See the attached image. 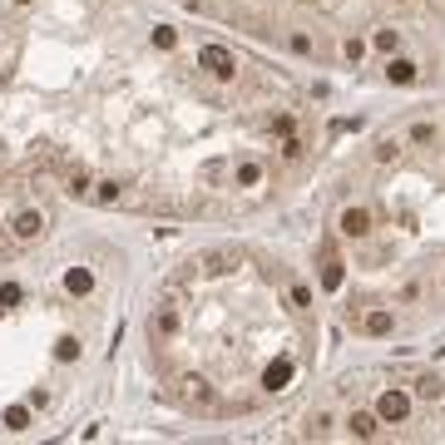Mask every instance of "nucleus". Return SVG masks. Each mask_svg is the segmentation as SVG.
Returning a JSON list of instances; mask_svg holds the SVG:
<instances>
[{
	"label": "nucleus",
	"mask_w": 445,
	"mask_h": 445,
	"mask_svg": "<svg viewBox=\"0 0 445 445\" xmlns=\"http://www.w3.org/2000/svg\"><path fill=\"white\" fill-rule=\"evenodd\" d=\"M347 287V262H342V252L337 248H322V292H342Z\"/></svg>",
	"instance_id": "423d86ee"
},
{
	"label": "nucleus",
	"mask_w": 445,
	"mask_h": 445,
	"mask_svg": "<svg viewBox=\"0 0 445 445\" xmlns=\"http://www.w3.org/2000/svg\"><path fill=\"white\" fill-rule=\"evenodd\" d=\"M198 70H208V75L222 80V84H233V80H238V54H233L228 45H203V50H198Z\"/></svg>",
	"instance_id": "f03ea898"
},
{
	"label": "nucleus",
	"mask_w": 445,
	"mask_h": 445,
	"mask_svg": "<svg viewBox=\"0 0 445 445\" xmlns=\"http://www.w3.org/2000/svg\"><path fill=\"white\" fill-rule=\"evenodd\" d=\"M376 158H381V163H396V158H401V139H381V144H376Z\"/></svg>",
	"instance_id": "a878e982"
},
{
	"label": "nucleus",
	"mask_w": 445,
	"mask_h": 445,
	"mask_svg": "<svg viewBox=\"0 0 445 445\" xmlns=\"http://www.w3.org/2000/svg\"><path fill=\"white\" fill-rule=\"evenodd\" d=\"M376 416L386 425H406L411 421V391H401V386H386V391L376 396Z\"/></svg>",
	"instance_id": "39448f33"
},
{
	"label": "nucleus",
	"mask_w": 445,
	"mask_h": 445,
	"mask_svg": "<svg viewBox=\"0 0 445 445\" xmlns=\"http://www.w3.org/2000/svg\"><path fill=\"white\" fill-rule=\"evenodd\" d=\"M435 139H440V129H435L430 119H416V124H411V144H416V149H425V144H435Z\"/></svg>",
	"instance_id": "6ab92c4d"
},
{
	"label": "nucleus",
	"mask_w": 445,
	"mask_h": 445,
	"mask_svg": "<svg viewBox=\"0 0 445 445\" xmlns=\"http://www.w3.org/2000/svg\"><path fill=\"white\" fill-rule=\"evenodd\" d=\"M25 292H20V282H0V312H6V307H15Z\"/></svg>",
	"instance_id": "bb28decb"
},
{
	"label": "nucleus",
	"mask_w": 445,
	"mask_h": 445,
	"mask_svg": "<svg viewBox=\"0 0 445 445\" xmlns=\"http://www.w3.org/2000/svg\"><path fill=\"white\" fill-rule=\"evenodd\" d=\"M371 45L386 54V60H391V54L401 50V30H391V25H386V30H376V35H371Z\"/></svg>",
	"instance_id": "a211bd4d"
},
{
	"label": "nucleus",
	"mask_w": 445,
	"mask_h": 445,
	"mask_svg": "<svg viewBox=\"0 0 445 445\" xmlns=\"http://www.w3.org/2000/svg\"><path fill=\"white\" fill-rule=\"evenodd\" d=\"M356 326L366 331V337H391V331H396V312L391 307H366L356 317Z\"/></svg>",
	"instance_id": "1a4fd4ad"
},
{
	"label": "nucleus",
	"mask_w": 445,
	"mask_h": 445,
	"mask_svg": "<svg viewBox=\"0 0 445 445\" xmlns=\"http://www.w3.org/2000/svg\"><path fill=\"white\" fill-rule=\"evenodd\" d=\"M54 361H80V337H60L54 342Z\"/></svg>",
	"instance_id": "393cba45"
},
{
	"label": "nucleus",
	"mask_w": 445,
	"mask_h": 445,
	"mask_svg": "<svg viewBox=\"0 0 445 445\" xmlns=\"http://www.w3.org/2000/svg\"><path fill=\"white\" fill-rule=\"evenodd\" d=\"M45 228H50V213H45V208H20V213L10 218V238H15L20 248L40 243V238H45Z\"/></svg>",
	"instance_id": "7ed1b4c3"
},
{
	"label": "nucleus",
	"mask_w": 445,
	"mask_h": 445,
	"mask_svg": "<svg viewBox=\"0 0 445 445\" xmlns=\"http://www.w3.org/2000/svg\"><path fill=\"white\" fill-rule=\"evenodd\" d=\"M6 243H15V238H10V222H0V248H6Z\"/></svg>",
	"instance_id": "cd10ccee"
},
{
	"label": "nucleus",
	"mask_w": 445,
	"mask_h": 445,
	"mask_svg": "<svg viewBox=\"0 0 445 445\" xmlns=\"http://www.w3.org/2000/svg\"><path fill=\"white\" fill-rule=\"evenodd\" d=\"M411 391H416L421 401H440V396H445V381L425 371V376H416V386H411Z\"/></svg>",
	"instance_id": "4468645a"
},
{
	"label": "nucleus",
	"mask_w": 445,
	"mask_h": 445,
	"mask_svg": "<svg viewBox=\"0 0 445 445\" xmlns=\"http://www.w3.org/2000/svg\"><path fill=\"white\" fill-rule=\"evenodd\" d=\"M153 50H179V30L174 25H153Z\"/></svg>",
	"instance_id": "b1692460"
},
{
	"label": "nucleus",
	"mask_w": 445,
	"mask_h": 445,
	"mask_svg": "<svg viewBox=\"0 0 445 445\" xmlns=\"http://www.w3.org/2000/svg\"><path fill=\"white\" fill-rule=\"evenodd\" d=\"M337 54H342V65H361V54H366V40H356V35H342Z\"/></svg>",
	"instance_id": "f3484780"
},
{
	"label": "nucleus",
	"mask_w": 445,
	"mask_h": 445,
	"mask_svg": "<svg viewBox=\"0 0 445 445\" xmlns=\"http://www.w3.org/2000/svg\"><path fill=\"white\" fill-rule=\"evenodd\" d=\"M65 193H70V198H94V179H89L84 169H75V174L65 179Z\"/></svg>",
	"instance_id": "dca6fc26"
},
{
	"label": "nucleus",
	"mask_w": 445,
	"mask_h": 445,
	"mask_svg": "<svg viewBox=\"0 0 445 445\" xmlns=\"http://www.w3.org/2000/svg\"><path fill=\"white\" fill-rule=\"evenodd\" d=\"M262 183H267V163H262V158H238V163H233V188L257 193Z\"/></svg>",
	"instance_id": "0eeeda50"
},
{
	"label": "nucleus",
	"mask_w": 445,
	"mask_h": 445,
	"mask_svg": "<svg viewBox=\"0 0 445 445\" xmlns=\"http://www.w3.org/2000/svg\"><path fill=\"white\" fill-rule=\"evenodd\" d=\"M381 425H386V421H381L376 411H352V416H347V435H352V440H381Z\"/></svg>",
	"instance_id": "9d476101"
},
{
	"label": "nucleus",
	"mask_w": 445,
	"mask_h": 445,
	"mask_svg": "<svg viewBox=\"0 0 445 445\" xmlns=\"http://www.w3.org/2000/svg\"><path fill=\"white\" fill-rule=\"evenodd\" d=\"M119 198H124V188H119L114 179H99V183H94V203L109 208V203H119Z\"/></svg>",
	"instance_id": "aec40b11"
},
{
	"label": "nucleus",
	"mask_w": 445,
	"mask_h": 445,
	"mask_svg": "<svg viewBox=\"0 0 445 445\" xmlns=\"http://www.w3.org/2000/svg\"><path fill=\"white\" fill-rule=\"evenodd\" d=\"M337 233H342V238H366V233H371V208L347 203V208L337 213Z\"/></svg>",
	"instance_id": "6e6552de"
},
{
	"label": "nucleus",
	"mask_w": 445,
	"mask_h": 445,
	"mask_svg": "<svg viewBox=\"0 0 445 445\" xmlns=\"http://www.w3.org/2000/svg\"><path fill=\"white\" fill-rule=\"evenodd\" d=\"M179 307H174V287L169 292H163V302L149 312V347H169L174 337H179Z\"/></svg>",
	"instance_id": "f257e3e1"
},
{
	"label": "nucleus",
	"mask_w": 445,
	"mask_h": 445,
	"mask_svg": "<svg viewBox=\"0 0 445 445\" xmlns=\"http://www.w3.org/2000/svg\"><path fill=\"white\" fill-rule=\"evenodd\" d=\"M326 425H331V416H326V411H312V416L302 421V435H317V440H322V435H326Z\"/></svg>",
	"instance_id": "5701e85b"
},
{
	"label": "nucleus",
	"mask_w": 445,
	"mask_h": 445,
	"mask_svg": "<svg viewBox=\"0 0 445 445\" xmlns=\"http://www.w3.org/2000/svg\"><path fill=\"white\" fill-rule=\"evenodd\" d=\"M179 401H183L188 411H198V416H213V411H218L213 386H208L203 376H179Z\"/></svg>",
	"instance_id": "20e7f679"
},
{
	"label": "nucleus",
	"mask_w": 445,
	"mask_h": 445,
	"mask_svg": "<svg viewBox=\"0 0 445 445\" xmlns=\"http://www.w3.org/2000/svg\"><path fill=\"white\" fill-rule=\"evenodd\" d=\"M287 381H292V356H277V361L262 371V391L277 396V391H287Z\"/></svg>",
	"instance_id": "9b49d317"
},
{
	"label": "nucleus",
	"mask_w": 445,
	"mask_h": 445,
	"mask_svg": "<svg viewBox=\"0 0 445 445\" xmlns=\"http://www.w3.org/2000/svg\"><path fill=\"white\" fill-rule=\"evenodd\" d=\"M10 6H30V0H10Z\"/></svg>",
	"instance_id": "c85d7f7f"
},
{
	"label": "nucleus",
	"mask_w": 445,
	"mask_h": 445,
	"mask_svg": "<svg viewBox=\"0 0 445 445\" xmlns=\"http://www.w3.org/2000/svg\"><path fill=\"white\" fill-rule=\"evenodd\" d=\"M287 302H292V312H312V287L302 282V277L287 282Z\"/></svg>",
	"instance_id": "2eb2a0df"
},
{
	"label": "nucleus",
	"mask_w": 445,
	"mask_h": 445,
	"mask_svg": "<svg viewBox=\"0 0 445 445\" xmlns=\"http://www.w3.org/2000/svg\"><path fill=\"white\" fill-rule=\"evenodd\" d=\"M0 425L6 430H30V406H10L6 416H0Z\"/></svg>",
	"instance_id": "4be33fe9"
},
{
	"label": "nucleus",
	"mask_w": 445,
	"mask_h": 445,
	"mask_svg": "<svg viewBox=\"0 0 445 445\" xmlns=\"http://www.w3.org/2000/svg\"><path fill=\"white\" fill-rule=\"evenodd\" d=\"M287 50H292V54H302V60H312V54H317V40H312V35H302V30H292V35H287Z\"/></svg>",
	"instance_id": "412c9836"
},
{
	"label": "nucleus",
	"mask_w": 445,
	"mask_h": 445,
	"mask_svg": "<svg viewBox=\"0 0 445 445\" xmlns=\"http://www.w3.org/2000/svg\"><path fill=\"white\" fill-rule=\"evenodd\" d=\"M65 292H70V297H89V292H94V272H89V267H70V272H65Z\"/></svg>",
	"instance_id": "ddd939ff"
},
{
	"label": "nucleus",
	"mask_w": 445,
	"mask_h": 445,
	"mask_svg": "<svg viewBox=\"0 0 445 445\" xmlns=\"http://www.w3.org/2000/svg\"><path fill=\"white\" fill-rule=\"evenodd\" d=\"M386 80H391V84H416V80H421V65L391 54V60H386Z\"/></svg>",
	"instance_id": "f8f14e48"
}]
</instances>
